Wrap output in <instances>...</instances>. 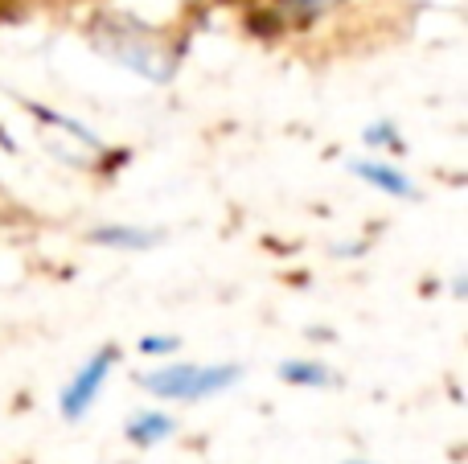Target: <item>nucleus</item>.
I'll return each instance as SVG.
<instances>
[{
  "instance_id": "f257e3e1",
  "label": "nucleus",
  "mask_w": 468,
  "mask_h": 464,
  "mask_svg": "<svg viewBox=\"0 0 468 464\" xmlns=\"http://www.w3.org/2000/svg\"><path fill=\"white\" fill-rule=\"evenodd\" d=\"M99 49L148 82H169L177 70V54L156 33H148L144 25L128 21V16H107L99 25Z\"/></svg>"
},
{
  "instance_id": "f03ea898",
  "label": "nucleus",
  "mask_w": 468,
  "mask_h": 464,
  "mask_svg": "<svg viewBox=\"0 0 468 464\" xmlns=\"http://www.w3.org/2000/svg\"><path fill=\"white\" fill-rule=\"evenodd\" d=\"M239 366H194V362H169L148 374H136V383L156 399H177V403H197L222 395L227 386L239 383Z\"/></svg>"
},
{
  "instance_id": "7ed1b4c3",
  "label": "nucleus",
  "mask_w": 468,
  "mask_h": 464,
  "mask_svg": "<svg viewBox=\"0 0 468 464\" xmlns=\"http://www.w3.org/2000/svg\"><path fill=\"white\" fill-rule=\"evenodd\" d=\"M115 345H107V350H99L95 358L87 362V366H79L74 370V378L66 383V391H62V419H82L90 411V403L99 399V386L107 383V374H112V366H115Z\"/></svg>"
},
{
  "instance_id": "20e7f679",
  "label": "nucleus",
  "mask_w": 468,
  "mask_h": 464,
  "mask_svg": "<svg viewBox=\"0 0 468 464\" xmlns=\"http://www.w3.org/2000/svg\"><path fill=\"white\" fill-rule=\"evenodd\" d=\"M349 173H354V177H362L366 185H374V189H382V194H390V197H415L411 177H407L403 169H395V164H382V161H349Z\"/></svg>"
},
{
  "instance_id": "39448f33",
  "label": "nucleus",
  "mask_w": 468,
  "mask_h": 464,
  "mask_svg": "<svg viewBox=\"0 0 468 464\" xmlns=\"http://www.w3.org/2000/svg\"><path fill=\"white\" fill-rule=\"evenodd\" d=\"M128 440L140 444V448H153V444L169 440L173 432H177V424H173V416H165V411H140V416L128 419Z\"/></svg>"
},
{
  "instance_id": "423d86ee",
  "label": "nucleus",
  "mask_w": 468,
  "mask_h": 464,
  "mask_svg": "<svg viewBox=\"0 0 468 464\" xmlns=\"http://www.w3.org/2000/svg\"><path fill=\"white\" fill-rule=\"evenodd\" d=\"M90 243L123 247V251H144V247L161 243V235H153V230H136V227H99V230H90Z\"/></svg>"
},
{
  "instance_id": "0eeeda50",
  "label": "nucleus",
  "mask_w": 468,
  "mask_h": 464,
  "mask_svg": "<svg viewBox=\"0 0 468 464\" xmlns=\"http://www.w3.org/2000/svg\"><path fill=\"white\" fill-rule=\"evenodd\" d=\"M280 378L292 386H329L333 383V374L321 366V362H283Z\"/></svg>"
},
{
  "instance_id": "6e6552de",
  "label": "nucleus",
  "mask_w": 468,
  "mask_h": 464,
  "mask_svg": "<svg viewBox=\"0 0 468 464\" xmlns=\"http://www.w3.org/2000/svg\"><path fill=\"white\" fill-rule=\"evenodd\" d=\"M275 5L283 8V13H292V16H300V21H313V16H321V13H329L337 0H275Z\"/></svg>"
},
{
  "instance_id": "1a4fd4ad",
  "label": "nucleus",
  "mask_w": 468,
  "mask_h": 464,
  "mask_svg": "<svg viewBox=\"0 0 468 464\" xmlns=\"http://www.w3.org/2000/svg\"><path fill=\"white\" fill-rule=\"evenodd\" d=\"M362 140L378 148H403V140H395V123H374V128H366Z\"/></svg>"
},
{
  "instance_id": "9d476101",
  "label": "nucleus",
  "mask_w": 468,
  "mask_h": 464,
  "mask_svg": "<svg viewBox=\"0 0 468 464\" xmlns=\"http://www.w3.org/2000/svg\"><path fill=\"white\" fill-rule=\"evenodd\" d=\"M177 350V337H144V342H140V353H173Z\"/></svg>"
},
{
  "instance_id": "9b49d317",
  "label": "nucleus",
  "mask_w": 468,
  "mask_h": 464,
  "mask_svg": "<svg viewBox=\"0 0 468 464\" xmlns=\"http://www.w3.org/2000/svg\"><path fill=\"white\" fill-rule=\"evenodd\" d=\"M349 464H366V460H349Z\"/></svg>"
}]
</instances>
